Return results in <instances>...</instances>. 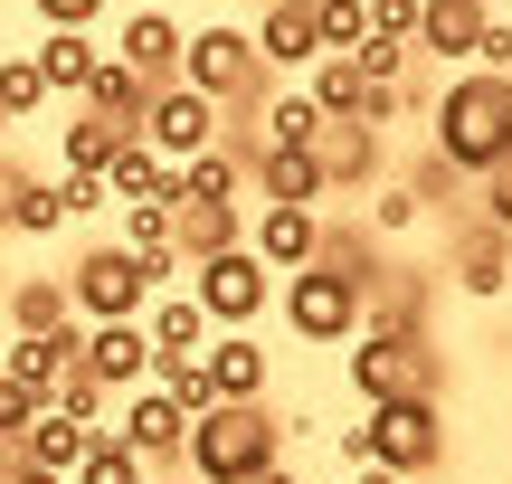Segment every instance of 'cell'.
<instances>
[{"label":"cell","mask_w":512,"mask_h":484,"mask_svg":"<svg viewBox=\"0 0 512 484\" xmlns=\"http://www.w3.org/2000/svg\"><path fill=\"white\" fill-rule=\"evenodd\" d=\"M285 466V418L266 399H219L209 418H190L181 437V475L190 484H256Z\"/></svg>","instance_id":"1"},{"label":"cell","mask_w":512,"mask_h":484,"mask_svg":"<svg viewBox=\"0 0 512 484\" xmlns=\"http://www.w3.org/2000/svg\"><path fill=\"white\" fill-rule=\"evenodd\" d=\"M427 143H437L446 171H475V181L494 162H512V76H484V67L446 76L437 114H427Z\"/></svg>","instance_id":"2"},{"label":"cell","mask_w":512,"mask_h":484,"mask_svg":"<svg viewBox=\"0 0 512 484\" xmlns=\"http://www.w3.org/2000/svg\"><path fill=\"white\" fill-rule=\"evenodd\" d=\"M361 447H370V466H389L399 484H418L427 466H446V409H437V390L370 399V418H361Z\"/></svg>","instance_id":"3"},{"label":"cell","mask_w":512,"mask_h":484,"mask_svg":"<svg viewBox=\"0 0 512 484\" xmlns=\"http://www.w3.org/2000/svg\"><path fill=\"white\" fill-rule=\"evenodd\" d=\"M152 295H162V285L143 276V257H133L124 238L86 247V257L67 266V304H76V323H143Z\"/></svg>","instance_id":"4"},{"label":"cell","mask_w":512,"mask_h":484,"mask_svg":"<svg viewBox=\"0 0 512 484\" xmlns=\"http://www.w3.org/2000/svg\"><path fill=\"white\" fill-rule=\"evenodd\" d=\"M256 38L238 29V19H209V29H181V76L171 86H190V95H209V105H247L256 95Z\"/></svg>","instance_id":"5"},{"label":"cell","mask_w":512,"mask_h":484,"mask_svg":"<svg viewBox=\"0 0 512 484\" xmlns=\"http://www.w3.org/2000/svg\"><path fill=\"white\" fill-rule=\"evenodd\" d=\"M190 304L209 314V333H256V314L275 304V276L256 266V247H219V257L190 266Z\"/></svg>","instance_id":"6"},{"label":"cell","mask_w":512,"mask_h":484,"mask_svg":"<svg viewBox=\"0 0 512 484\" xmlns=\"http://www.w3.org/2000/svg\"><path fill=\"white\" fill-rule=\"evenodd\" d=\"M275 304H285L294 342H351V333H361V304H370V285L332 276V266H304V276H285V285H275Z\"/></svg>","instance_id":"7"},{"label":"cell","mask_w":512,"mask_h":484,"mask_svg":"<svg viewBox=\"0 0 512 484\" xmlns=\"http://www.w3.org/2000/svg\"><path fill=\"white\" fill-rule=\"evenodd\" d=\"M133 133H143V143L152 152H162V162L171 171H181V162H200V152H219V105H209V95H190V86H152V105H143V124H133Z\"/></svg>","instance_id":"8"},{"label":"cell","mask_w":512,"mask_h":484,"mask_svg":"<svg viewBox=\"0 0 512 484\" xmlns=\"http://www.w3.org/2000/svg\"><path fill=\"white\" fill-rule=\"evenodd\" d=\"M105 437H114V447H133L152 475H181V437H190V418L143 380V390H124V409L105 418Z\"/></svg>","instance_id":"9"},{"label":"cell","mask_w":512,"mask_h":484,"mask_svg":"<svg viewBox=\"0 0 512 484\" xmlns=\"http://www.w3.org/2000/svg\"><path fill=\"white\" fill-rule=\"evenodd\" d=\"M76 371L105 380V390H143V380H152L143 323H86V333H76Z\"/></svg>","instance_id":"10"},{"label":"cell","mask_w":512,"mask_h":484,"mask_svg":"<svg viewBox=\"0 0 512 484\" xmlns=\"http://www.w3.org/2000/svg\"><path fill=\"white\" fill-rule=\"evenodd\" d=\"M105 200H124V209H181V171H171L143 133H124L114 162H105Z\"/></svg>","instance_id":"11"},{"label":"cell","mask_w":512,"mask_h":484,"mask_svg":"<svg viewBox=\"0 0 512 484\" xmlns=\"http://www.w3.org/2000/svg\"><path fill=\"white\" fill-rule=\"evenodd\" d=\"M247 181H256V200H266V209H323L332 200L304 143H256L247 152Z\"/></svg>","instance_id":"12"},{"label":"cell","mask_w":512,"mask_h":484,"mask_svg":"<svg viewBox=\"0 0 512 484\" xmlns=\"http://www.w3.org/2000/svg\"><path fill=\"white\" fill-rule=\"evenodd\" d=\"M105 57H124V67L143 76V86H171V76H181V19L143 0V10H133L124 29H114V48H105Z\"/></svg>","instance_id":"13"},{"label":"cell","mask_w":512,"mask_h":484,"mask_svg":"<svg viewBox=\"0 0 512 484\" xmlns=\"http://www.w3.org/2000/svg\"><path fill=\"white\" fill-rule=\"evenodd\" d=\"M247 247H256V266H266V276H304V266L323 257V209H266Z\"/></svg>","instance_id":"14"},{"label":"cell","mask_w":512,"mask_h":484,"mask_svg":"<svg viewBox=\"0 0 512 484\" xmlns=\"http://www.w3.org/2000/svg\"><path fill=\"white\" fill-rule=\"evenodd\" d=\"M0 323H10V342H29V333H67V323H76L67 276H10V285H0Z\"/></svg>","instance_id":"15"},{"label":"cell","mask_w":512,"mask_h":484,"mask_svg":"<svg viewBox=\"0 0 512 484\" xmlns=\"http://www.w3.org/2000/svg\"><path fill=\"white\" fill-rule=\"evenodd\" d=\"M200 361H209V380H219V399H266V380H275V352L256 333H209Z\"/></svg>","instance_id":"16"},{"label":"cell","mask_w":512,"mask_h":484,"mask_svg":"<svg viewBox=\"0 0 512 484\" xmlns=\"http://www.w3.org/2000/svg\"><path fill=\"white\" fill-rule=\"evenodd\" d=\"M256 67H313L323 57V38H313V0H266V19H256Z\"/></svg>","instance_id":"17"},{"label":"cell","mask_w":512,"mask_h":484,"mask_svg":"<svg viewBox=\"0 0 512 484\" xmlns=\"http://www.w3.org/2000/svg\"><path fill=\"white\" fill-rule=\"evenodd\" d=\"M76 333H86V323H67V333H29V342H0V380H19V390L48 399L57 380L76 371Z\"/></svg>","instance_id":"18"},{"label":"cell","mask_w":512,"mask_h":484,"mask_svg":"<svg viewBox=\"0 0 512 484\" xmlns=\"http://www.w3.org/2000/svg\"><path fill=\"white\" fill-rule=\"evenodd\" d=\"M313 171H323V190H342V181H370L380 171V133L370 124H313Z\"/></svg>","instance_id":"19"},{"label":"cell","mask_w":512,"mask_h":484,"mask_svg":"<svg viewBox=\"0 0 512 484\" xmlns=\"http://www.w3.org/2000/svg\"><path fill=\"white\" fill-rule=\"evenodd\" d=\"M484 38V0H418V48L446 57V67H465Z\"/></svg>","instance_id":"20"},{"label":"cell","mask_w":512,"mask_h":484,"mask_svg":"<svg viewBox=\"0 0 512 484\" xmlns=\"http://www.w3.org/2000/svg\"><path fill=\"white\" fill-rule=\"evenodd\" d=\"M446 276H456L465 295H503V276H512V238L475 219V228H465L456 247H446Z\"/></svg>","instance_id":"21"},{"label":"cell","mask_w":512,"mask_h":484,"mask_svg":"<svg viewBox=\"0 0 512 484\" xmlns=\"http://www.w3.org/2000/svg\"><path fill=\"white\" fill-rule=\"evenodd\" d=\"M95 57H105V48H95V29H48L29 48V67H38V86H48V95H86Z\"/></svg>","instance_id":"22"},{"label":"cell","mask_w":512,"mask_h":484,"mask_svg":"<svg viewBox=\"0 0 512 484\" xmlns=\"http://www.w3.org/2000/svg\"><path fill=\"white\" fill-rule=\"evenodd\" d=\"M86 447H95V428H76V418H57V409H38L29 428H19V466H48V475H76Z\"/></svg>","instance_id":"23"},{"label":"cell","mask_w":512,"mask_h":484,"mask_svg":"<svg viewBox=\"0 0 512 484\" xmlns=\"http://www.w3.org/2000/svg\"><path fill=\"white\" fill-rule=\"evenodd\" d=\"M76 105L133 133V124H143V105H152V86H143V76L124 67V57H95V76H86V95H76Z\"/></svg>","instance_id":"24"},{"label":"cell","mask_w":512,"mask_h":484,"mask_svg":"<svg viewBox=\"0 0 512 484\" xmlns=\"http://www.w3.org/2000/svg\"><path fill=\"white\" fill-rule=\"evenodd\" d=\"M143 342H152V361H181V352H200V342H209V314L190 295H152L143 304Z\"/></svg>","instance_id":"25"},{"label":"cell","mask_w":512,"mask_h":484,"mask_svg":"<svg viewBox=\"0 0 512 484\" xmlns=\"http://www.w3.org/2000/svg\"><path fill=\"white\" fill-rule=\"evenodd\" d=\"M219 247H238V209H200V200L171 209V257H181V266L219 257Z\"/></svg>","instance_id":"26"},{"label":"cell","mask_w":512,"mask_h":484,"mask_svg":"<svg viewBox=\"0 0 512 484\" xmlns=\"http://www.w3.org/2000/svg\"><path fill=\"white\" fill-rule=\"evenodd\" d=\"M313 114H323V124H361V105H370V76L351 67V57H313Z\"/></svg>","instance_id":"27"},{"label":"cell","mask_w":512,"mask_h":484,"mask_svg":"<svg viewBox=\"0 0 512 484\" xmlns=\"http://www.w3.org/2000/svg\"><path fill=\"white\" fill-rule=\"evenodd\" d=\"M238 190H247V162H238V152H200V162H181V200L238 209Z\"/></svg>","instance_id":"28"},{"label":"cell","mask_w":512,"mask_h":484,"mask_svg":"<svg viewBox=\"0 0 512 484\" xmlns=\"http://www.w3.org/2000/svg\"><path fill=\"white\" fill-rule=\"evenodd\" d=\"M67 219H76V209H67V181H38V171H29V190H19V209H10V228H19V238H57Z\"/></svg>","instance_id":"29"},{"label":"cell","mask_w":512,"mask_h":484,"mask_svg":"<svg viewBox=\"0 0 512 484\" xmlns=\"http://www.w3.org/2000/svg\"><path fill=\"white\" fill-rule=\"evenodd\" d=\"M114 143H124V124H105V114H76V124H67V171H86V181H105Z\"/></svg>","instance_id":"30"},{"label":"cell","mask_w":512,"mask_h":484,"mask_svg":"<svg viewBox=\"0 0 512 484\" xmlns=\"http://www.w3.org/2000/svg\"><path fill=\"white\" fill-rule=\"evenodd\" d=\"M48 409H57V418H76V428H95V437H105V418H114V390H105V380H86V371H67V380H57V390H48Z\"/></svg>","instance_id":"31"},{"label":"cell","mask_w":512,"mask_h":484,"mask_svg":"<svg viewBox=\"0 0 512 484\" xmlns=\"http://www.w3.org/2000/svg\"><path fill=\"white\" fill-rule=\"evenodd\" d=\"M313 38H323V57H351L370 38V10L361 0H313Z\"/></svg>","instance_id":"32"},{"label":"cell","mask_w":512,"mask_h":484,"mask_svg":"<svg viewBox=\"0 0 512 484\" xmlns=\"http://www.w3.org/2000/svg\"><path fill=\"white\" fill-rule=\"evenodd\" d=\"M313 124H323L313 95H275V105L256 114V143H313Z\"/></svg>","instance_id":"33"},{"label":"cell","mask_w":512,"mask_h":484,"mask_svg":"<svg viewBox=\"0 0 512 484\" xmlns=\"http://www.w3.org/2000/svg\"><path fill=\"white\" fill-rule=\"evenodd\" d=\"M48 105V86H38L29 57H0V124H29V114Z\"/></svg>","instance_id":"34"},{"label":"cell","mask_w":512,"mask_h":484,"mask_svg":"<svg viewBox=\"0 0 512 484\" xmlns=\"http://www.w3.org/2000/svg\"><path fill=\"white\" fill-rule=\"evenodd\" d=\"M152 466H143V456H133V447H114V437H95V447H86V466H76L67 484H143Z\"/></svg>","instance_id":"35"},{"label":"cell","mask_w":512,"mask_h":484,"mask_svg":"<svg viewBox=\"0 0 512 484\" xmlns=\"http://www.w3.org/2000/svg\"><path fill=\"white\" fill-rule=\"evenodd\" d=\"M370 10V38H389V48H418V0H361Z\"/></svg>","instance_id":"36"},{"label":"cell","mask_w":512,"mask_h":484,"mask_svg":"<svg viewBox=\"0 0 512 484\" xmlns=\"http://www.w3.org/2000/svg\"><path fill=\"white\" fill-rule=\"evenodd\" d=\"M370 228H380V238H408V228H418V190H408V181H389L380 200H370Z\"/></svg>","instance_id":"37"},{"label":"cell","mask_w":512,"mask_h":484,"mask_svg":"<svg viewBox=\"0 0 512 484\" xmlns=\"http://www.w3.org/2000/svg\"><path fill=\"white\" fill-rule=\"evenodd\" d=\"M124 247H133V257L171 247V209H124Z\"/></svg>","instance_id":"38"},{"label":"cell","mask_w":512,"mask_h":484,"mask_svg":"<svg viewBox=\"0 0 512 484\" xmlns=\"http://www.w3.org/2000/svg\"><path fill=\"white\" fill-rule=\"evenodd\" d=\"M465 67H484V76H512V19H484V38H475V57Z\"/></svg>","instance_id":"39"},{"label":"cell","mask_w":512,"mask_h":484,"mask_svg":"<svg viewBox=\"0 0 512 484\" xmlns=\"http://www.w3.org/2000/svg\"><path fill=\"white\" fill-rule=\"evenodd\" d=\"M29 10H38V29H95L105 0H29Z\"/></svg>","instance_id":"40"},{"label":"cell","mask_w":512,"mask_h":484,"mask_svg":"<svg viewBox=\"0 0 512 484\" xmlns=\"http://www.w3.org/2000/svg\"><path fill=\"white\" fill-rule=\"evenodd\" d=\"M38 409H48L38 390H19V380H0V437H10V447H19V428H29Z\"/></svg>","instance_id":"41"},{"label":"cell","mask_w":512,"mask_h":484,"mask_svg":"<svg viewBox=\"0 0 512 484\" xmlns=\"http://www.w3.org/2000/svg\"><path fill=\"white\" fill-rule=\"evenodd\" d=\"M484 228H503V238H512V162L484 171Z\"/></svg>","instance_id":"42"},{"label":"cell","mask_w":512,"mask_h":484,"mask_svg":"<svg viewBox=\"0 0 512 484\" xmlns=\"http://www.w3.org/2000/svg\"><path fill=\"white\" fill-rule=\"evenodd\" d=\"M19 190H29V171H19L10 152H0V228H10V209H19Z\"/></svg>","instance_id":"43"},{"label":"cell","mask_w":512,"mask_h":484,"mask_svg":"<svg viewBox=\"0 0 512 484\" xmlns=\"http://www.w3.org/2000/svg\"><path fill=\"white\" fill-rule=\"evenodd\" d=\"M10 484H67V475H48V466H10Z\"/></svg>","instance_id":"44"},{"label":"cell","mask_w":512,"mask_h":484,"mask_svg":"<svg viewBox=\"0 0 512 484\" xmlns=\"http://www.w3.org/2000/svg\"><path fill=\"white\" fill-rule=\"evenodd\" d=\"M351 484H399V475H389V466H351Z\"/></svg>","instance_id":"45"},{"label":"cell","mask_w":512,"mask_h":484,"mask_svg":"<svg viewBox=\"0 0 512 484\" xmlns=\"http://www.w3.org/2000/svg\"><path fill=\"white\" fill-rule=\"evenodd\" d=\"M10 466H19V447H10V437H0V484H10Z\"/></svg>","instance_id":"46"},{"label":"cell","mask_w":512,"mask_h":484,"mask_svg":"<svg viewBox=\"0 0 512 484\" xmlns=\"http://www.w3.org/2000/svg\"><path fill=\"white\" fill-rule=\"evenodd\" d=\"M256 484H304V475H285V466H275V475H256Z\"/></svg>","instance_id":"47"},{"label":"cell","mask_w":512,"mask_h":484,"mask_svg":"<svg viewBox=\"0 0 512 484\" xmlns=\"http://www.w3.org/2000/svg\"><path fill=\"white\" fill-rule=\"evenodd\" d=\"M143 484H190V475H143Z\"/></svg>","instance_id":"48"},{"label":"cell","mask_w":512,"mask_h":484,"mask_svg":"<svg viewBox=\"0 0 512 484\" xmlns=\"http://www.w3.org/2000/svg\"><path fill=\"white\" fill-rule=\"evenodd\" d=\"M0 152H10V124H0Z\"/></svg>","instance_id":"49"}]
</instances>
